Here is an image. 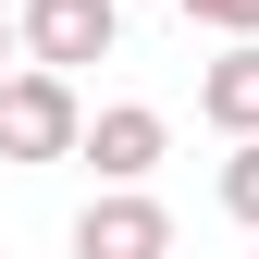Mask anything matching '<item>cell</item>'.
<instances>
[{
	"instance_id": "6da1fadb",
	"label": "cell",
	"mask_w": 259,
	"mask_h": 259,
	"mask_svg": "<svg viewBox=\"0 0 259 259\" xmlns=\"http://www.w3.org/2000/svg\"><path fill=\"white\" fill-rule=\"evenodd\" d=\"M87 148V111H74V74H0V160H74Z\"/></svg>"
},
{
	"instance_id": "7a4b0ae2",
	"label": "cell",
	"mask_w": 259,
	"mask_h": 259,
	"mask_svg": "<svg viewBox=\"0 0 259 259\" xmlns=\"http://www.w3.org/2000/svg\"><path fill=\"white\" fill-rule=\"evenodd\" d=\"M74 259H173V210L148 185H111V198L74 210Z\"/></svg>"
},
{
	"instance_id": "3957f363",
	"label": "cell",
	"mask_w": 259,
	"mask_h": 259,
	"mask_svg": "<svg viewBox=\"0 0 259 259\" xmlns=\"http://www.w3.org/2000/svg\"><path fill=\"white\" fill-rule=\"evenodd\" d=\"M111 13H123V0H13L25 62H37V74H74V62H99V50H111Z\"/></svg>"
},
{
	"instance_id": "277c9868",
	"label": "cell",
	"mask_w": 259,
	"mask_h": 259,
	"mask_svg": "<svg viewBox=\"0 0 259 259\" xmlns=\"http://www.w3.org/2000/svg\"><path fill=\"white\" fill-rule=\"evenodd\" d=\"M160 148H173V123H160L148 99H111L99 123H87V148H74V160H99V185H148V173H160Z\"/></svg>"
},
{
	"instance_id": "5b68a950",
	"label": "cell",
	"mask_w": 259,
	"mask_h": 259,
	"mask_svg": "<svg viewBox=\"0 0 259 259\" xmlns=\"http://www.w3.org/2000/svg\"><path fill=\"white\" fill-rule=\"evenodd\" d=\"M198 111H210V123H222L235 148L259 136V37H247V50H222L210 74H198Z\"/></svg>"
},
{
	"instance_id": "8992f818",
	"label": "cell",
	"mask_w": 259,
	"mask_h": 259,
	"mask_svg": "<svg viewBox=\"0 0 259 259\" xmlns=\"http://www.w3.org/2000/svg\"><path fill=\"white\" fill-rule=\"evenodd\" d=\"M222 210H235V222H247V235H259V136H247L235 160H222Z\"/></svg>"
},
{
	"instance_id": "52a82bcc",
	"label": "cell",
	"mask_w": 259,
	"mask_h": 259,
	"mask_svg": "<svg viewBox=\"0 0 259 259\" xmlns=\"http://www.w3.org/2000/svg\"><path fill=\"white\" fill-rule=\"evenodd\" d=\"M173 13H185V25H222V37H235V50L259 37V0H173Z\"/></svg>"
},
{
	"instance_id": "ba28073f",
	"label": "cell",
	"mask_w": 259,
	"mask_h": 259,
	"mask_svg": "<svg viewBox=\"0 0 259 259\" xmlns=\"http://www.w3.org/2000/svg\"><path fill=\"white\" fill-rule=\"evenodd\" d=\"M13 50H25V25H13V0H0V62H13Z\"/></svg>"
}]
</instances>
